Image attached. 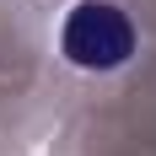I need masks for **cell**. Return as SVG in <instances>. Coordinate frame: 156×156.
Masks as SVG:
<instances>
[{
  "mask_svg": "<svg viewBox=\"0 0 156 156\" xmlns=\"http://www.w3.org/2000/svg\"><path fill=\"white\" fill-rule=\"evenodd\" d=\"M59 48L81 70H119L135 54V27L113 0H81L59 27Z\"/></svg>",
  "mask_w": 156,
  "mask_h": 156,
  "instance_id": "6da1fadb",
  "label": "cell"
}]
</instances>
